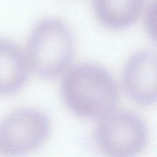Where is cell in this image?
Masks as SVG:
<instances>
[{
  "mask_svg": "<svg viewBox=\"0 0 157 157\" xmlns=\"http://www.w3.org/2000/svg\"><path fill=\"white\" fill-rule=\"evenodd\" d=\"M75 53L73 36L67 25L55 18L40 21L32 30L27 44V61L42 78L61 75L70 66Z\"/></svg>",
  "mask_w": 157,
  "mask_h": 157,
  "instance_id": "7a4b0ae2",
  "label": "cell"
},
{
  "mask_svg": "<svg viewBox=\"0 0 157 157\" xmlns=\"http://www.w3.org/2000/svg\"><path fill=\"white\" fill-rule=\"evenodd\" d=\"M99 119L94 139L103 153L109 156H132L146 148L149 130L140 116L130 110H113Z\"/></svg>",
  "mask_w": 157,
  "mask_h": 157,
  "instance_id": "3957f363",
  "label": "cell"
},
{
  "mask_svg": "<svg viewBox=\"0 0 157 157\" xmlns=\"http://www.w3.org/2000/svg\"><path fill=\"white\" fill-rule=\"evenodd\" d=\"M61 96L75 114L100 118L115 108L119 90L113 77L105 69L83 63L70 69L64 77Z\"/></svg>",
  "mask_w": 157,
  "mask_h": 157,
  "instance_id": "6da1fadb",
  "label": "cell"
},
{
  "mask_svg": "<svg viewBox=\"0 0 157 157\" xmlns=\"http://www.w3.org/2000/svg\"><path fill=\"white\" fill-rule=\"evenodd\" d=\"M146 0H94L98 21L105 27L120 30L139 18Z\"/></svg>",
  "mask_w": 157,
  "mask_h": 157,
  "instance_id": "52a82bcc",
  "label": "cell"
},
{
  "mask_svg": "<svg viewBox=\"0 0 157 157\" xmlns=\"http://www.w3.org/2000/svg\"><path fill=\"white\" fill-rule=\"evenodd\" d=\"M156 54L150 49L136 52L129 59L124 71L127 94L136 104L150 106L156 99Z\"/></svg>",
  "mask_w": 157,
  "mask_h": 157,
  "instance_id": "5b68a950",
  "label": "cell"
},
{
  "mask_svg": "<svg viewBox=\"0 0 157 157\" xmlns=\"http://www.w3.org/2000/svg\"><path fill=\"white\" fill-rule=\"evenodd\" d=\"M29 67L27 58L18 45L0 38V95L18 91L26 82Z\"/></svg>",
  "mask_w": 157,
  "mask_h": 157,
  "instance_id": "8992f818",
  "label": "cell"
},
{
  "mask_svg": "<svg viewBox=\"0 0 157 157\" xmlns=\"http://www.w3.org/2000/svg\"><path fill=\"white\" fill-rule=\"evenodd\" d=\"M48 117L39 110L21 108L0 121V155L30 153L46 142L51 133Z\"/></svg>",
  "mask_w": 157,
  "mask_h": 157,
  "instance_id": "277c9868",
  "label": "cell"
}]
</instances>
